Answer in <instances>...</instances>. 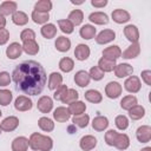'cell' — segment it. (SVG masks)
I'll return each instance as SVG.
<instances>
[{
  "label": "cell",
  "instance_id": "cell-10",
  "mask_svg": "<svg viewBox=\"0 0 151 151\" xmlns=\"http://www.w3.org/2000/svg\"><path fill=\"white\" fill-rule=\"evenodd\" d=\"M136 137L140 143H149L151 140V126L142 125L136 131Z\"/></svg>",
  "mask_w": 151,
  "mask_h": 151
},
{
  "label": "cell",
  "instance_id": "cell-23",
  "mask_svg": "<svg viewBox=\"0 0 151 151\" xmlns=\"http://www.w3.org/2000/svg\"><path fill=\"white\" fill-rule=\"evenodd\" d=\"M88 20L96 25H106L109 22V17L104 12H92L88 15Z\"/></svg>",
  "mask_w": 151,
  "mask_h": 151
},
{
  "label": "cell",
  "instance_id": "cell-3",
  "mask_svg": "<svg viewBox=\"0 0 151 151\" xmlns=\"http://www.w3.org/2000/svg\"><path fill=\"white\" fill-rule=\"evenodd\" d=\"M124 87L130 93H137V92H139L140 91V87H142V83H140L139 77H137V76H130L125 80Z\"/></svg>",
  "mask_w": 151,
  "mask_h": 151
},
{
  "label": "cell",
  "instance_id": "cell-12",
  "mask_svg": "<svg viewBox=\"0 0 151 151\" xmlns=\"http://www.w3.org/2000/svg\"><path fill=\"white\" fill-rule=\"evenodd\" d=\"M124 35H125V38L131 44L138 42V40H139V31H138V28H137L136 25H127V26H125V28H124Z\"/></svg>",
  "mask_w": 151,
  "mask_h": 151
},
{
  "label": "cell",
  "instance_id": "cell-47",
  "mask_svg": "<svg viewBox=\"0 0 151 151\" xmlns=\"http://www.w3.org/2000/svg\"><path fill=\"white\" fill-rule=\"evenodd\" d=\"M118 136V132L116 130H109L107 132H105V143L110 146H113L114 145V142H116V138Z\"/></svg>",
  "mask_w": 151,
  "mask_h": 151
},
{
  "label": "cell",
  "instance_id": "cell-37",
  "mask_svg": "<svg viewBox=\"0 0 151 151\" xmlns=\"http://www.w3.org/2000/svg\"><path fill=\"white\" fill-rule=\"evenodd\" d=\"M88 122H90V116L86 114V113H81V114H78V116H73L72 118V123L73 125H77L78 127H86L88 125Z\"/></svg>",
  "mask_w": 151,
  "mask_h": 151
},
{
  "label": "cell",
  "instance_id": "cell-50",
  "mask_svg": "<svg viewBox=\"0 0 151 151\" xmlns=\"http://www.w3.org/2000/svg\"><path fill=\"white\" fill-rule=\"evenodd\" d=\"M11 80H12V78H11V76H9L8 72H6V71L0 72V86H7V85H9Z\"/></svg>",
  "mask_w": 151,
  "mask_h": 151
},
{
  "label": "cell",
  "instance_id": "cell-17",
  "mask_svg": "<svg viewBox=\"0 0 151 151\" xmlns=\"http://www.w3.org/2000/svg\"><path fill=\"white\" fill-rule=\"evenodd\" d=\"M29 147L28 145V138L20 136L13 139L12 142V151H27Z\"/></svg>",
  "mask_w": 151,
  "mask_h": 151
},
{
  "label": "cell",
  "instance_id": "cell-15",
  "mask_svg": "<svg viewBox=\"0 0 151 151\" xmlns=\"http://www.w3.org/2000/svg\"><path fill=\"white\" fill-rule=\"evenodd\" d=\"M90 53H91V50L85 44H78L74 48V57L77 60H80V61L86 60L90 57Z\"/></svg>",
  "mask_w": 151,
  "mask_h": 151
},
{
  "label": "cell",
  "instance_id": "cell-26",
  "mask_svg": "<svg viewBox=\"0 0 151 151\" xmlns=\"http://www.w3.org/2000/svg\"><path fill=\"white\" fill-rule=\"evenodd\" d=\"M113 146L117 147V149L120 150V151L126 150V149L130 146V138H129V136H127L126 133H118Z\"/></svg>",
  "mask_w": 151,
  "mask_h": 151
},
{
  "label": "cell",
  "instance_id": "cell-53",
  "mask_svg": "<svg viewBox=\"0 0 151 151\" xmlns=\"http://www.w3.org/2000/svg\"><path fill=\"white\" fill-rule=\"evenodd\" d=\"M91 5L93 7L101 8V7H105L107 5V0H91Z\"/></svg>",
  "mask_w": 151,
  "mask_h": 151
},
{
  "label": "cell",
  "instance_id": "cell-2",
  "mask_svg": "<svg viewBox=\"0 0 151 151\" xmlns=\"http://www.w3.org/2000/svg\"><path fill=\"white\" fill-rule=\"evenodd\" d=\"M28 145L34 151H51L53 147V139L39 132H33L28 138Z\"/></svg>",
  "mask_w": 151,
  "mask_h": 151
},
{
  "label": "cell",
  "instance_id": "cell-13",
  "mask_svg": "<svg viewBox=\"0 0 151 151\" xmlns=\"http://www.w3.org/2000/svg\"><path fill=\"white\" fill-rule=\"evenodd\" d=\"M22 52H24L22 51V46L19 42H12L6 48V55H7L8 59H12V60L18 59L21 55Z\"/></svg>",
  "mask_w": 151,
  "mask_h": 151
},
{
  "label": "cell",
  "instance_id": "cell-55",
  "mask_svg": "<svg viewBox=\"0 0 151 151\" xmlns=\"http://www.w3.org/2000/svg\"><path fill=\"white\" fill-rule=\"evenodd\" d=\"M71 2H72L73 5H81V4H84L83 0H81V1H74V0H71Z\"/></svg>",
  "mask_w": 151,
  "mask_h": 151
},
{
  "label": "cell",
  "instance_id": "cell-27",
  "mask_svg": "<svg viewBox=\"0 0 151 151\" xmlns=\"http://www.w3.org/2000/svg\"><path fill=\"white\" fill-rule=\"evenodd\" d=\"M22 51L29 55H35L39 52V45L35 40H27L22 42Z\"/></svg>",
  "mask_w": 151,
  "mask_h": 151
},
{
  "label": "cell",
  "instance_id": "cell-33",
  "mask_svg": "<svg viewBox=\"0 0 151 151\" xmlns=\"http://www.w3.org/2000/svg\"><path fill=\"white\" fill-rule=\"evenodd\" d=\"M84 97H85V99L87 101L93 103V104H99L103 100V94L99 91H97V90H88V91H86Z\"/></svg>",
  "mask_w": 151,
  "mask_h": 151
},
{
  "label": "cell",
  "instance_id": "cell-51",
  "mask_svg": "<svg viewBox=\"0 0 151 151\" xmlns=\"http://www.w3.org/2000/svg\"><path fill=\"white\" fill-rule=\"evenodd\" d=\"M9 39V32L7 28H0V46L5 45Z\"/></svg>",
  "mask_w": 151,
  "mask_h": 151
},
{
  "label": "cell",
  "instance_id": "cell-16",
  "mask_svg": "<svg viewBox=\"0 0 151 151\" xmlns=\"http://www.w3.org/2000/svg\"><path fill=\"white\" fill-rule=\"evenodd\" d=\"M70 117H71V113H70L68 109L65 107V106H58V107L53 111V118H54L57 122H59V123H65V122H67V120L70 119Z\"/></svg>",
  "mask_w": 151,
  "mask_h": 151
},
{
  "label": "cell",
  "instance_id": "cell-1",
  "mask_svg": "<svg viewBox=\"0 0 151 151\" xmlns=\"http://www.w3.org/2000/svg\"><path fill=\"white\" fill-rule=\"evenodd\" d=\"M12 79L18 91L28 96H37L42 92L47 76L41 64L34 60H26L14 67Z\"/></svg>",
  "mask_w": 151,
  "mask_h": 151
},
{
  "label": "cell",
  "instance_id": "cell-34",
  "mask_svg": "<svg viewBox=\"0 0 151 151\" xmlns=\"http://www.w3.org/2000/svg\"><path fill=\"white\" fill-rule=\"evenodd\" d=\"M137 104H138L137 98L134 96H132V94H127V96L123 97V99L120 100V107L123 110H126V111H129L130 109H132Z\"/></svg>",
  "mask_w": 151,
  "mask_h": 151
},
{
  "label": "cell",
  "instance_id": "cell-40",
  "mask_svg": "<svg viewBox=\"0 0 151 151\" xmlns=\"http://www.w3.org/2000/svg\"><path fill=\"white\" fill-rule=\"evenodd\" d=\"M73 67H74L73 59H71L68 57H64V58L60 59V61H59V68H60V71H63L65 73H68V72H71L73 70Z\"/></svg>",
  "mask_w": 151,
  "mask_h": 151
},
{
  "label": "cell",
  "instance_id": "cell-22",
  "mask_svg": "<svg viewBox=\"0 0 151 151\" xmlns=\"http://www.w3.org/2000/svg\"><path fill=\"white\" fill-rule=\"evenodd\" d=\"M107 126H109V119L105 116H97L92 120V127H93V130H96L98 132L106 130Z\"/></svg>",
  "mask_w": 151,
  "mask_h": 151
},
{
  "label": "cell",
  "instance_id": "cell-39",
  "mask_svg": "<svg viewBox=\"0 0 151 151\" xmlns=\"http://www.w3.org/2000/svg\"><path fill=\"white\" fill-rule=\"evenodd\" d=\"M31 18H32V20H33L35 24H38V25H45V24L48 21V19H50V14H48V13L37 12V11L33 9V12H32V14H31Z\"/></svg>",
  "mask_w": 151,
  "mask_h": 151
},
{
  "label": "cell",
  "instance_id": "cell-25",
  "mask_svg": "<svg viewBox=\"0 0 151 151\" xmlns=\"http://www.w3.org/2000/svg\"><path fill=\"white\" fill-rule=\"evenodd\" d=\"M96 33H97V29L93 25H90V24H86L84 26H81V28L79 29V34L83 39H86V40H90L92 38H96Z\"/></svg>",
  "mask_w": 151,
  "mask_h": 151
},
{
  "label": "cell",
  "instance_id": "cell-8",
  "mask_svg": "<svg viewBox=\"0 0 151 151\" xmlns=\"http://www.w3.org/2000/svg\"><path fill=\"white\" fill-rule=\"evenodd\" d=\"M37 109L41 112V113H48L52 111L53 109V100L51 97L48 96H42L39 98L38 103H37Z\"/></svg>",
  "mask_w": 151,
  "mask_h": 151
},
{
  "label": "cell",
  "instance_id": "cell-14",
  "mask_svg": "<svg viewBox=\"0 0 151 151\" xmlns=\"http://www.w3.org/2000/svg\"><path fill=\"white\" fill-rule=\"evenodd\" d=\"M103 57L106 58V59H110V60H114L116 61L118 58L122 57V50L117 45L109 46L105 50H103Z\"/></svg>",
  "mask_w": 151,
  "mask_h": 151
},
{
  "label": "cell",
  "instance_id": "cell-21",
  "mask_svg": "<svg viewBox=\"0 0 151 151\" xmlns=\"http://www.w3.org/2000/svg\"><path fill=\"white\" fill-rule=\"evenodd\" d=\"M90 76H88V72L84 71V70H80L78 72H76L74 74V83L76 85H78L79 87H85L90 84Z\"/></svg>",
  "mask_w": 151,
  "mask_h": 151
},
{
  "label": "cell",
  "instance_id": "cell-49",
  "mask_svg": "<svg viewBox=\"0 0 151 151\" xmlns=\"http://www.w3.org/2000/svg\"><path fill=\"white\" fill-rule=\"evenodd\" d=\"M67 90H68V87H67L66 85H60V86L55 90V92H54V94H53V98H54L55 100H60V101H61V99L64 98V96H65V93H66Z\"/></svg>",
  "mask_w": 151,
  "mask_h": 151
},
{
  "label": "cell",
  "instance_id": "cell-4",
  "mask_svg": "<svg viewBox=\"0 0 151 151\" xmlns=\"http://www.w3.org/2000/svg\"><path fill=\"white\" fill-rule=\"evenodd\" d=\"M123 92V87L117 81H110L107 83V85L105 86V94L110 98V99H116L118 98Z\"/></svg>",
  "mask_w": 151,
  "mask_h": 151
},
{
  "label": "cell",
  "instance_id": "cell-54",
  "mask_svg": "<svg viewBox=\"0 0 151 151\" xmlns=\"http://www.w3.org/2000/svg\"><path fill=\"white\" fill-rule=\"evenodd\" d=\"M6 26V18L0 14V28H5Z\"/></svg>",
  "mask_w": 151,
  "mask_h": 151
},
{
  "label": "cell",
  "instance_id": "cell-5",
  "mask_svg": "<svg viewBox=\"0 0 151 151\" xmlns=\"http://www.w3.org/2000/svg\"><path fill=\"white\" fill-rule=\"evenodd\" d=\"M33 106V103L31 100V98H28L27 96H19L15 101H14V107L15 110L20 111V112H25V111H29Z\"/></svg>",
  "mask_w": 151,
  "mask_h": 151
},
{
  "label": "cell",
  "instance_id": "cell-35",
  "mask_svg": "<svg viewBox=\"0 0 151 151\" xmlns=\"http://www.w3.org/2000/svg\"><path fill=\"white\" fill-rule=\"evenodd\" d=\"M38 125H39L40 130L44 131V132H51V131L54 130V123L48 117H41V118H39Z\"/></svg>",
  "mask_w": 151,
  "mask_h": 151
},
{
  "label": "cell",
  "instance_id": "cell-56",
  "mask_svg": "<svg viewBox=\"0 0 151 151\" xmlns=\"http://www.w3.org/2000/svg\"><path fill=\"white\" fill-rule=\"evenodd\" d=\"M140 151H151V147H150V146H146V147H144V149H142Z\"/></svg>",
  "mask_w": 151,
  "mask_h": 151
},
{
  "label": "cell",
  "instance_id": "cell-43",
  "mask_svg": "<svg viewBox=\"0 0 151 151\" xmlns=\"http://www.w3.org/2000/svg\"><path fill=\"white\" fill-rule=\"evenodd\" d=\"M12 99H13V94L9 90H6V88L0 90V105L7 106L11 104Z\"/></svg>",
  "mask_w": 151,
  "mask_h": 151
},
{
  "label": "cell",
  "instance_id": "cell-6",
  "mask_svg": "<svg viewBox=\"0 0 151 151\" xmlns=\"http://www.w3.org/2000/svg\"><path fill=\"white\" fill-rule=\"evenodd\" d=\"M116 39V33L113 29H103L101 32L98 33V35L96 37V42L99 45H104V44H109L111 41H113Z\"/></svg>",
  "mask_w": 151,
  "mask_h": 151
},
{
  "label": "cell",
  "instance_id": "cell-45",
  "mask_svg": "<svg viewBox=\"0 0 151 151\" xmlns=\"http://www.w3.org/2000/svg\"><path fill=\"white\" fill-rule=\"evenodd\" d=\"M114 124H116L117 129L124 131V130H126V129L129 127V119H127L126 116H124V114H119V116L116 117V119H114Z\"/></svg>",
  "mask_w": 151,
  "mask_h": 151
},
{
  "label": "cell",
  "instance_id": "cell-42",
  "mask_svg": "<svg viewBox=\"0 0 151 151\" xmlns=\"http://www.w3.org/2000/svg\"><path fill=\"white\" fill-rule=\"evenodd\" d=\"M78 98H79L78 92H77L74 88H68V90L66 91L64 98L61 99V103H63V104H68V105H70V104H72L73 101H77Z\"/></svg>",
  "mask_w": 151,
  "mask_h": 151
},
{
  "label": "cell",
  "instance_id": "cell-30",
  "mask_svg": "<svg viewBox=\"0 0 151 151\" xmlns=\"http://www.w3.org/2000/svg\"><path fill=\"white\" fill-rule=\"evenodd\" d=\"M40 33L45 39H52L57 35V27L54 24H45L40 28Z\"/></svg>",
  "mask_w": 151,
  "mask_h": 151
},
{
  "label": "cell",
  "instance_id": "cell-20",
  "mask_svg": "<svg viewBox=\"0 0 151 151\" xmlns=\"http://www.w3.org/2000/svg\"><path fill=\"white\" fill-rule=\"evenodd\" d=\"M140 53V45L138 42L131 44L124 52H122V57L124 59H134Z\"/></svg>",
  "mask_w": 151,
  "mask_h": 151
},
{
  "label": "cell",
  "instance_id": "cell-41",
  "mask_svg": "<svg viewBox=\"0 0 151 151\" xmlns=\"http://www.w3.org/2000/svg\"><path fill=\"white\" fill-rule=\"evenodd\" d=\"M52 9V1L50 0H39L34 5V11L41 13H48Z\"/></svg>",
  "mask_w": 151,
  "mask_h": 151
},
{
  "label": "cell",
  "instance_id": "cell-46",
  "mask_svg": "<svg viewBox=\"0 0 151 151\" xmlns=\"http://www.w3.org/2000/svg\"><path fill=\"white\" fill-rule=\"evenodd\" d=\"M88 76L91 79H93L94 81H99L104 78V72L98 67V66H92L90 68V72H88Z\"/></svg>",
  "mask_w": 151,
  "mask_h": 151
},
{
  "label": "cell",
  "instance_id": "cell-58",
  "mask_svg": "<svg viewBox=\"0 0 151 151\" xmlns=\"http://www.w3.org/2000/svg\"><path fill=\"white\" fill-rule=\"evenodd\" d=\"M1 132H2V130H1V126H0V134H1Z\"/></svg>",
  "mask_w": 151,
  "mask_h": 151
},
{
  "label": "cell",
  "instance_id": "cell-44",
  "mask_svg": "<svg viewBox=\"0 0 151 151\" xmlns=\"http://www.w3.org/2000/svg\"><path fill=\"white\" fill-rule=\"evenodd\" d=\"M58 26H59L60 31L63 33H66V34H71L74 29V26L67 19H59L58 20Z\"/></svg>",
  "mask_w": 151,
  "mask_h": 151
},
{
  "label": "cell",
  "instance_id": "cell-11",
  "mask_svg": "<svg viewBox=\"0 0 151 151\" xmlns=\"http://www.w3.org/2000/svg\"><path fill=\"white\" fill-rule=\"evenodd\" d=\"M79 146L84 151H91L97 146V138L92 134H86V136L81 137V139L79 142Z\"/></svg>",
  "mask_w": 151,
  "mask_h": 151
},
{
  "label": "cell",
  "instance_id": "cell-29",
  "mask_svg": "<svg viewBox=\"0 0 151 151\" xmlns=\"http://www.w3.org/2000/svg\"><path fill=\"white\" fill-rule=\"evenodd\" d=\"M67 20L73 25V26H78L83 22L84 20V13L81 9H73L72 12H70Z\"/></svg>",
  "mask_w": 151,
  "mask_h": 151
},
{
  "label": "cell",
  "instance_id": "cell-52",
  "mask_svg": "<svg viewBox=\"0 0 151 151\" xmlns=\"http://www.w3.org/2000/svg\"><path fill=\"white\" fill-rule=\"evenodd\" d=\"M140 76H142V79H143V81L146 84V85H151V71L150 70H145V71H142V73H140Z\"/></svg>",
  "mask_w": 151,
  "mask_h": 151
},
{
  "label": "cell",
  "instance_id": "cell-28",
  "mask_svg": "<svg viewBox=\"0 0 151 151\" xmlns=\"http://www.w3.org/2000/svg\"><path fill=\"white\" fill-rule=\"evenodd\" d=\"M68 111L73 116H78V114H81V113H85L86 111V104L81 100H77V101H73L72 104L68 105Z\"/></svg>",
  "mask_w": 151,
  "mask_h": 151
},
{
  "label": "cell",
  "instance_id": "cell-24",
  "mask_svg": "<svg viewBox=\"0 0 151 151\" xmlns=\"http://www.w3.org/2000/svg\"><path fill=\"white\" fill-rule=\"evenodd\" d=\"M60 85H63V76L59 72H52L48 76V88L55 91Z\"/></svg>",
  "mask_w": 151,
  "mask_h": 151
},
{
  "label": "cell",
  "instance_id": "cell-18",
  "mask_svg": "<svg viewBox=\"0 0 151 151\" xmlns=\"http://www.w3.org/2000/svg\"><path fill=\"white\" fill-rule=\"evenodd\" d=\"M111 17H112L113 21L117 22V24H125V22H127L130 20V13L127 11H125V9H122V8L114 9L112 12Z\"/></svg>",
  "mask_w": 151,
  "mask_h": 151
},
{
  "label": "cell",
  "instance_id": "cell-32",
  "mask_svg": "<svg viewBox=\"0 0 151 151\" xmlns=\"http://www.w3.org/2000/svg\"><path fill=\"white\" fill-rule=\"evenodd\" d=\"M116 61L114 60H110V59H106L104 57H101L98 61V67L105 73V72H112L116 67Z\"/></svg>",
  "mask_w": 151,
  "mask_h": 151
},
{
  "label": "cell",
  "instance_id": "cell-9",
  "mask_svg": "<svg viewBox=\"0 0 151 151\" xmlns=\"http://www.w3.org/2000/svg\"><path fill=\"white\" fill-rule=\"evenodd\" d=\"M0 126H1V130H2V131L12 132V131H14V130L19 126V119H18V117H15V116H8V117H6V118L1 122Z\"/></svg>",
  "mask_w": 151,
  "mask_h": 151
},
{
  "label": "cell",
  "instance_id": "cell-31",
  "mask_svg": "<svg viewBox=\"0 0 151 151\" xmlns=\"http://www.w3.org/2000/svg\"><path fill=\"white\" fill-rule=\"evenodd\" d=\"M55 48L59 51V52H67L71 47V40L64 35L61 37H58L57 40H55V44H54Z\"/></svg>",
  "mask_w": 151,
  "mask_h": 151
},
{
  "label": "cell",
  "instance_id": "cell-7",
  "mask_svg": "<svg viewBox=\"0 0 151 151\" xmlns=\"http://www.w3.org/2000/svg\"><path fill=\"white\" fill-rule=\"evenodd\" d=\"M113 71L117 78H125V77H130L133 73V67L127 63H122L116 65Z\"/></svg>",
  "mask_w": 151,
  "mask_h": 151
},
{
  "label": "cell",
  "instance_id": "cell-57",
  "mask_svg": "<svg viewBox=\"0 0 151 151\" xmlns=\"http://www.w3.org/2000/svg\"><path fill=\"white\" fill-rule=\"evenodd\" d=\"M1 116H2V112H1V110H0V117H1Z\"/></svg>",
  "mask_w": 151,
  "mask_h": 151
},
{
  "label": "cell",
  "instance_id": "cell-19",
  "mask_svg": "<svg viewBox=\"0 0 151 151\" xmlns=\"http://www.w3.org/2000/svg\"><path fill=\"white\" fill-rule=\"evenodd\" d=\"M18 5L15 1H4L0 5V14L6 17V15H13L18 9Z\"/></svg>",
  "mask_w": 151,
  "mask_h": 151
},
{
  "label": "cell",
  "instance_id": "cell-36",
  "mask_svg": "<svg viewBox=\"0 0 151 151\" xmlns=\"http://www.w3.org/2000/svg\"><path fill=\"white\" fill-rule=\"evenodd\" d=\"M129 116L132 120H138V119H142L144 116H145V109L142 106V105H136L133 106L132 109L129 110Z\"/></svg>",
  "mask_w": 151,
  "mask_h": 151
},
{
  "label": "cell",
  "instance_id": "cell-38",
  "mask_svg": "<svg viewBox=\"0 0 151 151\" xmlns=\"http://www.w3.org/2000/svg\"><path fill=\"white\" fill-rule=\"evenodd\" d=\"M12 21L18 26H24L28 22V15L22 11H17L12 15Z\"/></svg>",
  "mask_w": 151,
  "mask_h": 151
},
{
  "label": "cell",
  "instance_id": "cell-48",
  "mask_svg": "<svg viewBox=\"0 0 151 151\" xmlns=\"http://www.w3.org/2000/svg\"><path fill=\"white\" fill-rule=\"evenodd\" d=\"M20 39H21L22 42L27 41V40H35V33L31 28H25L20 33Z\"/></svg>",
  "mask_w": 151,
  "mask_h": 151
}]
</instances>
